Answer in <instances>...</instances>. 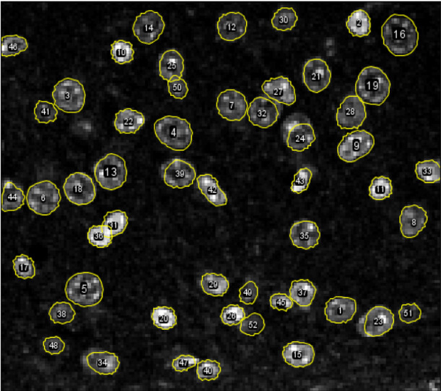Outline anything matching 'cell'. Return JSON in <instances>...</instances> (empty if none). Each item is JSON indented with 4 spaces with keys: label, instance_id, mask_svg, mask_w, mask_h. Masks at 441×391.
I'll use <instances>...</instances> for the list:
<instances>
[{
    "label": "cell",
    "instance_id": "cell-1",
    "mask_svg": "<svg viewBox=\"0 0 441 391\" xmlns=\"http://www.w3.org/2000/svg\"><path fill=\"white\" fill-rule=\"evenodd\" d=\"M381 37L388 50L396 57L410 55L418 45V28L405 15H391L382 26Z\"/></svg>",
    "mask_w": 441,
    "mask_h": 391
},
{
    "label": "cell",
    "instance_id": "cell-2",
    "mask_svg": "<svg viewBox=\"0 0 441 391\" xmlns=\"http://www.w3.org/2000/svg\"><path fill=\"white\" fill-rule=\"evenodd\" d=\"M67 299L83 308L99 305L104 297V285L96 274L83 272L69 278L65 286Z\"/></svg>",
    "mask_w": 441,
    "mask_h": 391
},
{
    "label": "cell",
    "instance_id": "cell-3",
    "mask_svg": "<svg viewBox=\"0 0 441 391\" xmlns=\"http://www.w3.org/2000/svg\"><path fill=\"white\" fill-rule=\"evenodd\" d=\"M390 85L388 76L381 69L369 66L358 75L356 84V96L364 104L380 106L388 99Z\"/></svg>",
    "mask_w": 441,
    "mask_h": 391
},
{
    "label": "cell",
    "instance_id": "cell-4",
    "mask_svg": "<svg viewBox=\"0 0 441 391\" xmlns=\"http://www.w3.org/2000/svg\"><path fill=\"white\" fill-rule=\"evenodd\" d=\"M154 131L161 143L177 152L186 150L192 143L191 124L177 116H165L156 121Z\"/></svg>",
    "mask_w": 441,
    "mask_h": 391
},
{
    "label": "cell",
    "instance_id": "cell-5",
    "mask_svg": "<svg viewBox=\"0 0 441 391\" xmlns=\"http://www.w3.org/2000/svg\"><path fill=\"white\" fill-rule=\"evenodd\" d=\"M282 135L287 148L297 153L309 150L317 138L310 119L300 113L292 114L284 120Z\"/></svg>",
    "mask_w": 441,
    "mask_h": 391
},
{
    "label": "cell",
    "instance_id": "cell-6",
    "mask_svg": "<svg viewBox=\"0 0 441 391\" xmlns=\"http://www.w3.org/2000/svg\"><path fill=\"white\" fill-rule=\"evenodd\" d=\"M62 195L58 186L50 180L38 182L31 186L26 194L28 208L36 214L50 216L60 206Z\"/></svg>",
    "mask_w": 441,
    "mask_h": 391
},
{
    "label": "cell",
    "instance_id": "cell-7",
    "mask_svg": "<svg viewBox=\"0 0 441 391\" xmlns=\"http://www.w3.org/2000/svg\"><path fill=\"white\" fill-rule=\"evenodd\" d=\"M53 97L55 106L60 111L67 114H78L84 108L86 93L79 80L67 77L55 85Z\"/></svg>",
    "mask_w": 441,
    "mask_h": 391
},
{
    "label": "cell",
    "instance_id": "cell-8",
    "mask_svg": "<svg viewBox=\"0 0 441 391\" xmlns=\"http://www.w3.org/2000/svg\"><path fill=\"white\" fill-rule=\"evenodd\" d=\"M94 175L96 181L102 188L110 191L116 190L127 182L126 162L117 154H108L95 164Z\"/></svg>",
    "mask_w": 441,
    "mask_h": 391
},
{
    "label": "cell",
    "instance_id": "cell-9",
    "mask_svg": "<svg viewBox=\"0 0 441 391\" xmlns=\"http://www.w3.org/2000/svg\"><path fill=\"white\" fill-rule=\"evenodd\" d=\"M375 144L373 136L366 130H357L343 136L337 148L340 160L347 163H356L367 156Z\"/></svg>",
    "mask_w": 441,
    "mask_h": 391
},
{
    "label": "cell",
    "instance_id": "cell-10",
    "mask_svg": "<svg viewBox=\"0 0 441 391\" xmlns=\"http://www.w3.org/2000/svg\"><path fill=\"white\" fill-rule=\"evenodd\" d=\"M395 315L384 306H376L361 316L357 325L363 337H380L393 329Z\"/></svg>",
    "mask_w": 441,
    "mask_h": 391
},
{
    "label": "cell",
    "instance_id": "cell-11",
    "mask_svg": "<svg viewBox=\"0 0 441 391\" xmlns=\"http://www.w3.org/2000/svg\"><path fill=\"white\" fill-rule=\"evenodd\" d=\"M63 189L68 200L78 206L91 204L96 197L92 178L83 172H75L67 177Z\"/></svg>",
    "mask_w": 441,
    "mask_h": 391
},
{
    "label": "cell",
    "instance_id": "cell-12",
    "mask_svg": "<svg viewBox=\"0 0 441 391\" xmlns=\"http://www.w3.org/2000/svg\"><path fill=\"white\" fill-rule=\"evenodd\" d=\"M165 27V21L159 13L147 11L136 17L132 31L141 43L151 45L159 39Z\"/></svg>",
    "mask_w": 441,
    "mask_h": 391
},
{
    "label": "cell",
    "instance_id": "cell-13",
    "mask_svg": "<svg viewBox=\"0 0 441 391\" xmlns=\"http://www.w3.org/2000/svg\"><path fill=\"white\" fill-rule=\"evenodd\" d=\"M216 108L223 119L228 121H240L248 114L249 105L243 93L228 89L219 94Z\"/></svg>",
    "mask_w": 441,
    "mask_h": 391
},
{
    "label": "cell",
    "instance_id": "cell-14",
    "mask_svg": "<svg viewBox=\"0 0 441 391\" xmlns=\"http://www.w3.org/2000/svg\"><path fill=\"white\" fill-rule=\"evenodd\" d=\"M367 117L365 104L356 95H349L340 104L336 120L341 129H358Z\"/></svg>",
    "mask_w": 441,
    "mask_h": 391
},
{
    "label": "cell",
    "instance_id": "cell-15",
    "mask_svg": "<svg viewBox=\"0 0 441 391\" xmlns=\"http://www.w3.org/2000/svg\"><path fill=\"white\" fill-rule=\"evenodd\" d=\"M163 178L166 185L174 189H184L193 185L197 179V172L190 163L176 158L165 165Z\"/></svg>",
    "mask_w": 441,
    "mask_h": 391
},
{
    "label": "cell",
    "instance_id": "cell-16",
    "mask_svg": "<svg viewBox=\"0 0 441 391\" xmlns=\"http://www.w3.org/2000/svg\"><path fill=\"white\" fill-rule=\"evenodd\" d=\"M331 72L326 62L321 58L308 60L304 67L303 81L308 89L319 93L331 82Z\"/></svg>",
    "mask_w": 441,
    "mask_h": 391
},
{
    "label": "cell",
    "instance_id": "cell-17",
    "mask_svg": "<svg viewBox=\"0 0 441 391\" xmlns=\"http://www.w3.org/2000/svg\"><path fill=\"white\" fill-rule=\"evenodd\" d=\"M248 114L250 123L262 128L272 126L280 116L275 103L262 96L253 101L248 108Z\"/></svg>",
    "mask_w": 441,
    "mask_h": 391
},
{
    "label": "cell",
    "instance_id": "cell-18",
    "mask_svg": "<svg viewBox=\"0 0 441 391\" xmlns=\"http://www.w3.org/2000/svg\"><path fill=\"white\" fill-rule=\"evenodd\" d=\"M320 238L319 226L315 222L309 220L294 223L289 231V238L293 246L305 250L316 248Z\"/></svg>",
    "mask_w": 441,
    "mask_h": 391
},
{
    "label": "cell",
    "instance_id": "cell-19",
    "mask_svg": "<svg viewBox=\"0 0 441 391\" xmlns=\"http://www.w3.org/2000/svg\"><path fill=\"white\" fill-rule=\"evenodd\" d=\"M357 311V302L354 299L336 297L326 303L324 314L330 323L341 324L352 321Z\"/></svg>",
    "mask_w": 441,
    "mask_h": 391
},
{
    "label": "cell",
    "instance_id": "cell-20",
    "mask_svg": "<svg viewBox=\"0 0 441 391\" xmlns=\"http://www.w3.org/2000/svg\"><path fill=\"white\" fill-rule=\"evenodd\" d=\"M262 89L269 99L278 104L290 106L297 101L295 87L283 76L265 81Z\"/></svg>",
    "mask_w": 441,
    "mask_h": 391
},
{
    "label": "cell",
    "instance_id": "cell-21",
    "mask_svg": "<svg viewBox=\"0 0 441 391\" xmlns=\"http://www.w3.org/2000/svg\"><path fill=\"white\" fill-rule=\"evenodd\" d=\"M428 221L427 211L418 205L403 208L400 216V230L406 238H413L426 227Z\"/></svg>",
    "mask_w": 441,
    "mask_h": 391
},
{
    "label": "cell",
    "instance_id": "cell-22",
    "mask_svg": "<svg viewBox=\"0 0 441 391\" xmlns=\"http://www.w3.org/2000/svg\"><path fill=\"white\" fill-rule=\"evenodd\" d=\"M248 21L241 13L229 12L223 14L218 23L217 29L221 39L232 42L241 38L248 31Z\"/></svg>",
    "mask_w": 441,
    "mask_h": 391
},
{
    "label": "cell",
    "instance_id": "cell-23",
    "mask_svg": "<svg viewBox=\"0 0 441 391\" xmlns=\"http://www.w3.org/2000/svg\"><path fill=\"white\" fill-rule=\"evenodd\" d=\"M83 365L101 375H115L120 366L119 357L107 351H92L83 356Z\"/></svg>",
    "mask_w": 441,
    "mask_h": 391
},
{
    "label": "cell",
    "instance_id": "cell-24",
    "mask_svg": "<svg viewBox=\"0 0 441 391\" xmlns=\"http://www.w3.org/2000/svg\"><path fill=\"white\" fill-rule=\"evenodd\" d=\"M285 362L295 368H303L311 365L315 358L314 347L306 342L292 341L282 350Z\"/></svg>",
    "mask_w": 441,
    "mask_h": 391
},
{
    "label": "cell",
    "instance_id": "cell-25",
    "mask_svg": "<svg viewBox=\"0 0 441 391\" xmlns=\"http://www.w3.org/2000/svg\"><path fill=\"white\" fill-rule=\"evenodd\" d=\"M289 297L300 308L309 309L316 297L317 289L309 280H293L289 290Z\"/></svg>",
    "mask_w": 441,
    "mask_h": 391
},
{
    "label": "cell",
    "instance_id": "cell-26",
    "mask_svg": "<svg viewBox=\"0 0 441 391\" xmlns=\"http://www.w3.org/2000/svg\"><path fill=\"white\" fill-rule=\"evenodd\" d=\"M184 60L176 50L164 53L159 59V75L168 82L174 77L182 78L184 72Z\"/></svg>",
    "mask_w": 441,
    "mask_h": 391
},
{
    "label": "cell",
    "instance_id": "cell-27",
    "mask_svg": "<svg viewBox=\"0 0 441 391\" xmlns=\"http://www.w3.org/2000/svg\"><path fill=\"white\" fill-rule=\"evenodd\" d=\"M197 181L202 194L211 204L216 207L227 205V195L219 186L216 177L210 174L201 175L197 178Z\"/></svg>",
    "mask_w": 441,
    "mask_h": 391
},
{
    "label": "cell",
    "instance_id": "cell-28",
    "mask_svg": "<svg viewBox=\"0 0 441 391\" xmlns=\"http://www.w3.org/2000/svg\"><path fill=\"white\" fill-rule=\"evenodd\" d=\"M144 115L131 109L120 110L115 120V127L119 133L131 134L137 133L144 124Z\"/></svg>",
    "mask_w": 441,
    "mask_h": 391
},
{
    "label": "cell",
    "instance_id": "cell-29",
    "mask_svg": "<svg viewBox=\"0 0 441 391\" xmlns=\"http://www.w3.org/2000/svg\"><path fill=\"white\" fill-rule=\"evenodd\" d=\"M26 197L23 189L11 180H6L4 185L2 197V211L4 212L16 211L25 204Z\"/></svg>",
    "mask_w": 441,
    "mask_h": 391
},
{
    "label": "cell",
    "instance_id": "cell-30",
    "mask_svg": "<svg viewBox=\"0 0 441 391\" xmlns=\"http://www.w3.org/2000/svg\"><path fill=\"white\" fill-rule=\"evenodd\" d=\"M201 286L207 295L223 297L228 291L230 283L222 274L208 272L202 276Z\"/></svg>",
    "mask_w": 441,
    "mask_h": 391
},
{
    "label": "cell",
    "instance_id": "cell-31",
    "mask_svg": "<svg viewBox=\"0 0 441 391\" xmlns=\"http://www.w3.org/2000/svg\"><path fill=\"white\" fill-rule=\"evenodd\" d=\"M346 26L354 36L360 38L367 36L371 31L370 16L364 10L355 11L349 17Z\"/></svg>",
    "mask_w": 441,
    "mask_h": 391
},
{
    "label": "cell",
    "instance_id": "cell-32",
    "mask_svg": "<svg viewBox=\"0 0 441 391\" xmlns=\"http://www.w3.org/2000/svg\"><path fill=\"white\" fill-rule=\"evenodd\" d=\"M299 18L292 8L282 7L278 9L272 19V26L280 31H291L295 28Z\"/></svg>",
    "mask_w": 441,
    "mask_h": 391
},
{
    "label": "cell",
    "instance_id": "cell-33",
    "mask_svg": "<svg viewBox=\"0 0 441 391\" xmlns=\"http://www.w3.org/2000/svg\"><path fill=\"white\" fill-rule=\"evenodd\" d=\"M415 173L417 177L426 184L439 183L440 182V166L437 162L433 160L417 163Z\"/></svg>",
    "mask_w": 441,
    "mask_h": 391
},
{
    "label": "cell",
    "instance_id": "cell-34",
    "mask_svg": "<svg viewBox=\"0 0 441 391\" xmlns=\"http://www.w3.org/2000/svg\"><path fill=\"white\" fill-rule=\"evenodd\" d=\"M369 197L374 201L382 202L389 199L393 194V186L390 178L386 176L376 177L369 186Z\"/></svg>",
    "mask_w": 441,
    "mask_h": 391
},
{
    "label": "cell",
    "instance_id": "cell-35",
    "mask_svg": "<svg viewBox=\"0 0 441 391\" xmlns=\"http://www.w3.org/2000/svg\"><path fill=\"white\" fill-rule=\"evenodd\" d=\"M112 231L107 226L102 225L92 226L87 232V239L93 247L97 248H107L113 241Z\"/></svg>",
    "mask_w": 441,
    "mask_h": 391
},
{
    "label": "cell",
    "instance_id": "cell-36",
    "mask_svg": "<svg viewBox=\"0 0 441 391\" xmlns=\"http://www.w3.org/2000/svg\"><path fill=\"white\" fill-rule=\"evenodd\" d=\"M152 319L154 324L161 330H169L177 324L175 310L169 307H158L153 309Z\"/></svg>",
    "mask_w": 441,
    "mask_h": 391
},
{
    "label": "cell",
    "instance_id": "cell-37",
    "mask_svg": "<svg viewBox=\"0 0 441 391\" xmlns=\"http://www.w3.org/2000/svg\"><path fill=\"white\" fill-rule=\"evenodd\" d=\"M27 40L18 35H8L2 38V56L16 57L27 50Z\"/></svg>",
    "mask_w": 441,
    "mask_h": 391
},
{
    "label": "cell",
    "instance_id": "cell-38",
    "mask_svg": "<svg viewBox=\"0 0 441 391\" xmlns=\"http://www.w3.org/2000/svg\"><path fill=\"white\" fill-rule=\"evenodd\" d=\"M48 316L54 324H67L73 321L76 312L70 303L56 302L48 311Z\"/></svg>",
    "mask_w": 441,
    "mask_h": 391
},
{
    "label": "cell",
    "instance_id": "cell-39",
    "mask_svg": "<svg viewBox=\"0 0 441 391\" xmlns=\"http://www.w3.org/2000/svg\"><path fill=\"white\" fill-rule=\"evenodd\" d=\"M111 46L112 59L116 63L119 65H125L133 61L134 50L130 42L124 40H115Z\"/></svg>",
    "mask_w": 441,
    "mask_h": 391
},
{
    "label": "cell",
    "instance_id": "cell-40",
    "mask_svg": "<svg viewBox=\"0 0 441 391\" xmlns=\"http://www.w3.org/2000/svg\"><path fill=\"white\" fill-rule=\"evenodd\" d=\"M103 225L108 227L113 236L124 232L128 225V216L124 211L119 210L108 212L104 218Z\"/></svg>",
    "mask_w": 441,
    "mask_h": 391
},
{
    "label": "cell",
    "instance_id": "cell-41",
    "mask_svg": "<svg viewBox=\"0 0 441 391\" xmlns=\"http://www.w3.org/2000/svg\"><path fill=\"white\" fill-rule=\"evenodd\" d=\"M265 328L263 316L258 313H253L245 317L240 324V331L247 336H255L261 334Z\"/></svg>",
    "mask_w": 441,
    "mask_h": 391
},
{
    "label": "cell",
    "instance_id": "cell-42",
    "mask_svg": "<svg viewBox=\"0 0 441 391\" xmlns=\"http://www.w3.org/2000/svg\"><path fill=\"white\" fill-rule=\"evenodd\" d=\"M35 119L40 123H50L58 119V110L55 104L38 101L34 109Z\"/></svg>",
    "mask_w": 441,
    "mask_h": 391
},
{
    "label": "cell",
    "instance_id": "cell-43",
    "mask_svg": "<svg viewBox=\"0 0 441 391\" xmlns=\"http://www.w3.org/2000/svg\"><path fill=\"white\" fill-rule=\"evenodd\" d=\"M16 275L21 279H33L36 275L34 261L26 255H21L14 260Z\"/></svg>",
    "mask_w": 441,
    "mask_h": 391
},
{
    "label": "cell",
    "instance_id": "cell-44",
    "mask_svg": "<svg viewBox=\"0 0 441 391\" xmlns=\"http://www.w3.org/2000/svg\"><path fill=\"white\" fill-rule=\"evenodd\" d=\"M221 371V365L218 361L206 360L198 363L197 375L202 381H211L218 379Z\"/></svg>",
    "mask_w": 441,
    "mask_h": 391
},
{
    "label": "cell",
    "instance_id": "cell-45",
    "mask_svg": "<svg viewBox=\"0 0 441 391\" xmlns=\"http://www.w3.org/2000/svg\"><path fill=\"white\" fill-rule=\"evenodd\" d=\"M245 317H246V312L243 308L234 304L224 307L220 314L222 322L229 326L240 324Z\"/></svg>",
    "mask_w": 441,
    "mask_h": 391
},
{
    "label": "cell",
    "instance_id": "cell-46",
    "mask_svg": "<svg viewBox=\"0 0 441 391\" xmlns=\"http://www.w3.org/2000/svg\"><path fill=\"white\" fill-rule=\"evenodd\" d=\"M312 177L313 172L309 167L300 169L294 176L291 184V191L297 194L307 191L311 184Z\"/></svg>",
    "mask_w": 441,
    "mask_h": 391
},
{
    "label": "cell",
    "instance_id": "cell-47",
    "mask_svg": "<svg viewBox=\"0 0 441 391\" xmlns=\"http://www.w3.org/2000/svg\"><path fill=\"white\" fill-rule=\"evenodd\" d=\"M259 296V288L256 282L250 280L239 289L240 302L246 305H253Z\"/></svg>",
    "mask_w": 441,
    "mask_h": 391
},
{
    "label": "cell",
    "instance_id": "cell-48",
    "mask_svg": "<svg viewBox=\"0 0 441 391\" xmlns=\"http://www.w3.org/2000/svg\"><path fill=\"white\" fill-rule=\"evenodd\" d=\"M399 318L403 323H415L422 318V310L416 303L402 305L398 312Z\"/></svg>",
    "mask_w": 441,
    "mask_h": 391
},
{
    "label": "cell",
    "instance_id": "cell-49",
    "mask_svg": "<svg viewBox=\"0 0 441 391\" xmlns=\"http://www.w3.org/2000/svg\"><path fill=\"white\" fill-rule=\"evenodd\" d=\"M44 351L51 356L63 353L66 348L65 341L58 336L46 337L43 341Z\"/></svg>",
    "mask_w": 441,
    "mask_h": 391
},
{
    "label": "cell",
    "instance_id": "cell-50",
    "mask_svg": "<svg viewBox=\"0 0 441 391\" xmlns=\"http://www.w3.org/2000/svg\"><path fill=\"white\" fill-rule=\"evenodd\" d=\"M169 92L171 96L178 100H183L188 92L186 82L179 77H174L168 82Z\"/></svg>",
    "mask_w": 441,
    "mask_h": 391
},
{
    "label": "cell",
    "instance_id": "cell-51",
    "mask_svg": "<svg viewBox=\"0 0 441 391\" xmlns=\"http://www.w3.org/2000/svg\"><path fill=\"white\" fill-rule=\"evenodd\" d=\"M200 359L189 355H181L175 358L172 362V368L177 372L188 371L189 369L198 365Z\"/></svg>",
    "mask_w": 441,
    "mask_h": 391
},
{
    "label": "cell",
    "instance_id": "cell-52",
    "mask_svg": "<svg viewBox=\"0 0 441 391\" xmlns=\"http://www.w3.org/2000/svg\"><path fill=\"white\" fill-rule=\"evenodd\" d=\"M270 304L273 309L287 312L293 307L294 302L285 293H275L270 297Z\"/></svg>",
    "mask_w": 441,
    "mask_h": 391
},
{
    "label": "cell",
    "instance_id": "cell-53",
    "mask_svg": "<svg viewBox=\"0 0 441 391\" xmlns=\"http://www.w3.org/2000/svg\"><path fill=\"white\" fill-rule=\"evenodd\" d=\"M326 55L328 57H334L336 53V43L334 38H327L325 43Z\"/></svg>",
    "mask_w": 441,
    "mask_h": 391
}]
</instances>
